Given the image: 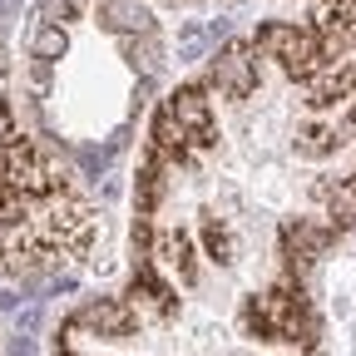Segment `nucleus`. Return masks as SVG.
I'll return each instance as SVG.
<instances>
[{
    "instance_id": "obj_1",
    "label": "nucleus",
    "mask_w": 356,
    "mask_h": 356,
    "mask_svg": "<svg viewBox=\"0 0 356 356\" xmlns=\"http://www.w3.org/2000/svg\"><path fill=\"white\" fill-rule=\"evenodd\" d=\"M252 50L267 55V60H277L292 79H312V70L327 60L317 30H307V25H277V20H273V25H257Z\"/></svg>"
},
{
    "instance_id": "obj_2",
    "label": "nucleus",
    "mask_w": 356,
    "mask_h": 356,
    "mask_svg": "<svg viewBox=\"0 0 356 356\" xmlns=\"http://www.w3.org/2000/svg\"><path fill=\"white\" fill-rule=\"evenodd\" d=\"M0 188L10 193H55V173L44 168V159L35 154V144L25 139H10L6 149H0Z\"/></svg>"
},
{
    "instance_id": "obj_3",
    "label": "nucleus",
    "mask_w": 356,
    "mask_h": 356,
    "mask_svg": "<svg viewBox=\"0 0 356 356\" xmlns=\"http://www.w3.org/2000/svg\"><path fill=\"white\" fill-rule=\"evenodd\" d=\"M213 89H222L228 99H248L257 89V60H252V44H228L218 60H213Z\"/></svg>"
},
{
    "instance_id": "obj_4",
    "label": "nucleus",
    "mask_w": 356,
    "mask_h": 356,
    "mask_svg": "<svg viewBox=\"0 0 356 356\" xmlns=\"http://www.w3.org/2000/svg\"><path fill=\"white\" fill-rule=\"evenodd\" d=\"M351 95H356V60L351 55L322 60L312 70V79H307V104H317V109H327L337 99H351Z\"/></svg>"
},
{
    "instance_id": "obj_5",
    "label": "nucleus",
    "mask_w": 356,
    "mask_h": 356,
    "mask_svg": "<svg viewBox=\"0 0 356 356\" xmlns=\"http://www.w3.org/2000/svg\"><path fill=\"white\" fill-rule=\"evenodd\" d=\"M168 114L188 129V149H208L213 144V109H208L203 89H178V95L168 99Z\"/></svg>"
},
{
    "instance_id": "obj_6",
    "label": "nucleus",
    "mask_w": 356,
    "mask_h": 356,
    "mask_svg": "<svg viewBox=\"0 0 356 356\" xmlns=\"http://www.w3.org/2000/svg\"><path fill=\"white\" fill-rule=\"evenodd\" d=\"M154 257L168 267V273H178V282L193 287L198 282V267H193V243L184 228H159L154 233Z\"/></svg>"
},
{
    "instance_id": "obj_7",
    "label": "nucleus",
    "mask_w": 356,
    "mask_h": 356,
    "mask_svg": "<svg viewBox=\"0 0 356 356\" xmlns=\"http://www.w3.org/2000/svg\"><path fill=\"white\" fill-rule=\"evenodd\" d=\"M134 322H139V317H134V307L129 302H114V297H99V302H89L79 312V327L99 332V337H129Z\"/></svg>"
},
{
    "instance_id": "obj_8",
    "label": "nucleus",
    "mask_w": 356,
    "mask_h": 356,
    "mask_svg": "<svg viewBox=\"0 0 356 356\" xmlns=\"http://www.w3.org/2000/svg\"><path fill=\"white\" fill-rule=\"evenodd\" d=\"M99 25L114 35H144V30H154V15L139 0H99Z\"/></svg>"
},
{
    "instance_id": "obj_9",
    "label": "nucleus",
    "mask_w": 356,
    "mask_h": 356,
    "mask_svg": "<svg viewBox=\"0 0 356 356\" xmlns=\"http://www.w3.org/2000/svg\"><path fill=\"white\" fill-rule=\"evenodd\" d=\"M327 243H332V233H327V228H312V222H292V228H287L292 267L302 273V267H307L312 257H322V252H327Z\"/></svg>"
},
{
    "instance_id": "obj_10",
    "label": "nucleus",
    "mask_w": 356,
    "mask_h": 356,
    "mask_svg": "<svg viewBox=\"0 0 356 356\" xmlns=\"http://www.w3.org/2000/svg\"><path fill=\"white\" fill-rule=\"evenodd\" d=\"M129 297H134V307H149V312H159V317H168L173 312V292L159 282V273L154 267H139V273H134V287H129Z\"/></svg>"
},
{
    "instance_id": "obj_11",
    "label": "nucleus",
    "mask_w": 356,
    "mask_h": 356,
    "mask_svg": "<svg viewBox=\"0 0 356 356\" xmlns=\"http://www.w3.org/2000/svg\"><path fill=\"white\" fill-rule=\"evenodd\" d=\"M154 149H159V159H188L193 149H188V129L178 124L168 109L159 114V124H154Z\"/></svg>"
},
{
    "instance_id": "obj_12",
    "label": "nucleus",
    "mask_w": 356,
    "mask_h": 356,
    "mask_svg": "<svg viewBox=\"0 0 356 356\" xmlns=\"http://www.w3.org/2000/svg\"><path fill=\"white\" fill-rule=\"evenodd\" d=\"M341 139H346V124H312V129H302V134H297V154L322 159V154L341 149Z\"/></svg>"
},
{
    "instance_id": "obj_13",
    "label": "nucleus",
    "mask_w": 356,
    "mask_h": 356,
    "mask_svg": "<svg viewBox=\"0 0 356 356\" xmlns=\"http://www.w3.org/2000/svg\"><path fill=\"white\" fill-rule=\"evenodd\" d=\"M317 198H327V208H332V222L337 228H351L356 222V188H351V178L346 184H317Z\"/></svg>"
},
{
    "instance_id": "obj_14",
    "label": "nucleus",
    "mask_w": 356,
    "mask_h": 356,
    "mask_svg": "<svg viewBox=\"0 0 356 356\" xmlns=\"http://www.w3.org/2000/svg\"><path fill=\"white\" fill-rule=\"evenodd\" d=\"M30 50H35V60H60L65 50H70V35H65V25H55V20H44L40 30H35V40H30Z\"/></svg>"
},
{
    "instance_id": "obj_15",
    "label": "nucleus",
    "mask_w": 356,
    "mask_h": 356,
    "mask_svg": "<svg viewBox=\"0 0 356 356\" xmlns=\"http://www.w3.org/2000/svg\"><path fill=\"white\" fill-rule=\"evenodd\" d=\"M124 55H129L134 70L154 74V70H159V40H154V30H144V35H124Z\"/></svg>"
},
{
    "instance_id": "obj_16",
    "label": "nucleus",
    "mask_w": 356,
    "mask_h": 356,
    "mask_svg": "<svg viewBox=\"0 0 356 356\" xmlns=\"http://www.w3.org/2000/svg\"><path fill=\"white\" fill-rule=\"evenodd\" d=\"M203 243H208L213 262H233V238H228V228H222L218 218H203Z\"/></svg>"
},
{
    "instance_id": "obj_17",
    "label": "nucleus",
    "mask_w": 356,
    "mask_h": 356,
    "mask_svg": "<svg viewBox=\"0 0 356 356\" xmlns=\"http://www.w3.org/2000/svg\"><path fill=\"white\" fill-rule=\"evenodd\" d=\"M159 193H163V168H159V154L144 163V193H139V203H144V213L159 203Z\"/></svg>"
},
{
    "instance_id": "obj_18",
    "label": "nucleus",
    "mask_w": 356,
    "mask_h": 356,
    "mask_svg": "<svg viewBox=\"0 0 356 356\" xmlns=\"http://www.w3.org/2000/svg\"><path fill=\"white\" fill-rule=\"evenodd\" d=\"M79 6H84V0H44V20L65 25L70 15H79Z\"/></svg>"
},
{
    "instance_id": "obj_19",
    "label": "nucleus",
    "mask_w": 356,
    "mask_h": 356,
    "mask_svg": "<svg viewBox=\"0 0 356 356\" xmlns=\"http://www.w3.org/2000/svg\"><path fill=\"white\" fill-rule=\"evenodd\" d=\"M15 139V119H10V104H6V95H0V149H6Z\"/></svg>"
},
{
    "instance_id": "obj_20",
    "label": "nucleus",
    "mask_w": 356,
    "mask_h": 356,
    "mask_svg": "<svg viewBox=\"0 0 356 356\" xmlns=\"http://www.w3.org/2000/svg\"><path fill=\"white\" fill-rule=\"evenodd\" d=\"M10 356H35V346H30V337H25V332H15V341H10Z\"/></svg>"
},
{
    "instance_id": "obj_21",
    "label": "nucleus",
    "mask_w": 356,
    "mask_h": 356,
    "mask_svg": "<svg viewBox=\"0 0 356 356\" xmlns=\"http://www.w3.org/2000/svg\"><path fill=\"white\" fill-rule=\"evenodd\" d=\"M55 356H74V351H55Z\"/></svg>"
},
{
    "instance_id": "obj_22",
    "label": "nucleus",
    "mask_w": 356,
    "mask_h": 356,
    "mask_svg": "<svg viewBox=\"0 0 356 356\" xmlns=\"http://www.w3.org/2000/svg\"><path fill=\"white\" fill-rule=\"evenodd\" d=\"M351 188H356V173H351Z\"/></svg>"
},
{
    "instance_id": "obj_23",
    "label": "nucleus",
    "mask_w": 356,
    "mask_h": 356,
    "mask_svg": "<svg viewBox=\"0 0 356 356\" xmlns=\"http://www.w3.org/2000/svg\"><path fill=\"white\" fill-rule=\"evenodd\" d=\"M0 10H6V0H0Z\"/></svg>"
}]
</instances>
